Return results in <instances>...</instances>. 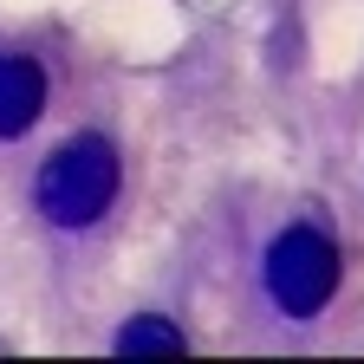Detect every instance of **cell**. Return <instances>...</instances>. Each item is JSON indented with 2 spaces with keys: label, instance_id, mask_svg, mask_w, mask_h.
<instances>
[{
  "label": "cell",
  "instance_id": "cell-1",
  "mask_svg": "<svg viewBox=\"0 0 364 364\" xmlns=\"http://www.w3.org/2000/svg\"><path fill=\"white\" fill-rule=\"evenodd\" d=\"M117 196V150L105 136H72V144L39 169V215L59 228H91Z\"/></svg>",
  "mask_w": 364,
  "mask_h": 364
},
{
  "label": "cell",
  "instance_id": "cell-2",
  "mask_svg": "<svg viewBox=\"0 0 364 364\" xmlns=\"http://www.w3.org/2000/svg\"><path fill=\"white\" fill-rule=\"evenodd\" d=\"M332 287H338V247H332V235H318V228H287V235L267 247V293H273L280 312L312 318L318 306L332 299Z\"/></svg>",
  "mask_w": 364,
  "mask_h": 364
},
{
  "label": "cell",
  "instance_id": "cell-3",
  "mask_svg": "<svg viewBox=\"0 0 364 364\" xmlns=\"http://www.w3.org/2000/svg\"><path fill=\"white\" fill-rule=\"evenodd\" d=\"M46 111V72L20 53H0V136H26Z\"/></svg>",
  "mask_w": 364,
  "mask_h": 364
},
{
  "label": "cell",
  "instance_id": "cell-4",
  "mask_svg": "<svg viewBox=\"0 0 364 364\" xmlns=\"http://www.w3.org/2000/svg\"><path fill=\"white\" fill-rule=\"evenodd\" d=\"M117 351L136 358V351H182V332L169 326V318H130V326L117 332Z\"/></svg>",
  "mask_w": 364,
  "mask_h": 364
}]
</instances>
